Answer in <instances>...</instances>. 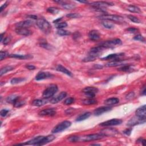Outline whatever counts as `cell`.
Wrapping results in <instances>:
<instances>
[{
    "instance_id": "cell-1",
    "label": "cell",
    "mask_w": 146,
    "mask_h": 146,
    "mask_svg": "<svg viewBox=\"0 0 146 146\" xmlns=\"http://www.w3.org/2000/svg\"><path fill=\"white\" fill-rule=\"evenodd\" d=\"M37 25L39 29L45 34H49L51 31V26L50 23L44 18H40L37 20Z\"/></svg>"
},
{
    "instance_id": "cell-2",
    "label": "cell",
    "mask_w": 146,
    "mask_h": 146,
    "mask_svg": "<svg viewBox=\"0 0 146 146\" xmlns=\"http://www.w3.org/2000/svg\"><path fill=\"white\" fill-rule=\"evenodd\" d=\"M58 90V86L56 84H51L44 90L43 94H42V97L44 99H48V98L54 96L57 93Z\"/></svg>"
},
{
    "instance_id": "cell-3",
    "label": "cell",
    "mask_w": 146,
    "mask_h": 146,
    "mask_svg": "<svg viewBox=\"0 0 146 146\" xmlns=\"http://www.w3.org/2000/svg\"><path fill=\"white\" fill-rule=\"evenodd\" d=\"M98 18H99L100 19L103 20L110 21L116 23H123V22H124V20L123 17L120 16V15H117L104 14L98 17Z\"/></svg>"
},
{
    "instance_id": "cell-4",
    "label": "cell",
    "mask_w": 146,
    "mask_h": 146,
    "mask_svg": "<svg viewBox=\"0 0 146 146\" xmlns=\"http://www.w3.org/2000/svg\"><path fill=\"white\" fill-rule=\"evenodd\" d=\"M105 136H103L102 134H90L85 135L83 136H79V142H91L94 140H98L102 139Z\"/></svg>"
},
{
    "instance_id": "cell-5",
    "label": "cell",
    "mask_w": 146,
    "mask_h": 146,
    "mask_svg": "<svg viewBox=\"0 0 146 146\" xmlns=\"http://www.w3.org/2000/svg\"><path fill=\"white\" fill-rule=\"evenodd\" d=\"M122 44V42L120 39H115L113 40L110 41H106L103 42H101L99 45L100 46L103 47L104 49H108V48H114L116 46H119Z\"/></svg>"
},
{
    "instance_id": "cell-6",
    "label": "cell",
    "mask_w": 146,
    "mask_h": 146,
    "mask_svg": "<svg viewBox=\"0 0 146 146\" xmlns=\"http://www.w3.org/2000/svg\"><path fill=\"white\" fill-rule=\"evenodd\" d=\"M71 125V123L70 121H63L55 126L54 128L52 130L51 132L53 134L59 133V132L64 131V130H65L66 129L68 128Z\"/></svg>"
},
{
    "instance_id": "cell-7",
    "label": "cell",
    "mask_w": 146,
    "mask_h": 146,
    "mask_svg": "<svg viewBox=\"0 0 146 146\" xmlns=\"http://www.w3.org/2000/svg\"><path fill=\"white\" fill-rule=\"evenodd\" d=\"M82 91L88 98H94L95 94L98 92V89L94 87H87Z\"/></svg>"
},
{
    "instance_id": "cell-8",
    "label": "cell",
    "mask_w": 146,
    "mask_h": 146,
    "mask_svg": "<svg viewBox=\"0 0 146 146\" xmlns=\"http://www.w3.org/2000/svg\"><path fill=\"white\" fill-rule=\"evenodd\" d=\"M122 123V121L121 119H113L111 120H108L99 124V126L102 127H108V126H118L120 125Z\"/></svg>"
},
{
    "instance_id": "cell-9",
    "label": "cell",
    "mask_w": 146,
    "mask_h": 146,
    "mask_svg": "<svg viewBox=\"0 0 146 146\" xmlns=\"http://www.w3.org/2000/svg\"><path fill=\"white\" fill-rule=\"evenodd\" d=\"M90 5L92 7V8H98V9H105L106 7L107 6H111L113 5V4L110 2H104V1H97L91 2Z\"/></svg>"
},
{
    "instance_id": "cell-10",
    "label": "cell",
    "mask_w": 146,
    "mask_h": 146,
    "mask_svg": "<svg viewBox=\"0 0 146 146\" xmlns=\"http://www.w3.org/2000/svg\"><path fill=\"white\" fill-rule=\"evenodd\" d=\"M145 122V119L139 118L136 116H135V117H133L130 119V120L127 122V125L129 127H132L136 126L137 124L144 123Z\"/></svg>"
},
{
    "instance_id": "cell-11",
    "label": "cell",
    "mask_w": 146,
    "mask_h": 146,
    "mask_svg": "<svg viewBox=\"0 0 146 146\" xmlns=\"http://www.w3.org/2000/svg\"><path fill=\"white\" fill-rule=\"evenodd\" d=\"M118 133V131L115 129L112 128H107L106 129L102 130L100 131V134H102L104 136H115V135Z\"/></svg>"
},
{
    "instance_id": "cell-12",
    "label": "cell",
    "mask_w": 146,
    "mask_h": 146,
    "mask_svg": "<svg viewBox=\"0 0 146 146\" xmlns=\"http://www.w3.org/2000/svg\"><path fill=\"white\" fill-rule=\"evenodd\" d=\"M43 136H37L33 139L29 140L28 142H26L25 143H22V144H18L17 145H39V143L43 139Z\"/></svg>"
},
{
    "instance_id": "cell-13",
    "label": "cell",
    "mask_w": 146,
    "mask_h": 146,
    "mask_svg": "<svg viewBox=\"0 0 146 146\" xmlns=\"http://www.w3.org/2000/svg\"><path fill=\"white\" fill-rule=\"evenodd\" d=\"M53 77V75L52 74L49 72H39L36 76V79L37 81H41L45 79H49Z\"/></svg>"
},
{
    "instance_id": "cell-14",
    "label": "cell",
    "mask_w": 146,
    "mask_h": 146,
    "mask_svg": "<svg viewBox=\"0 0 146 146\" xmlns=\"http://www.w3.org/2000/svg\"><path fill=\"white\" fill-rule=\"evenodd\" d=\"M56 114V111L54 108H47L41 111L39 113V115L42 116H53Z\"/></svg>"
},
{
    "instance_id": "cell-15",
    "label": "cell",
    "mask_w": 146,
    "mask_h": 146,
    "mask_svg": "<svg viewBox=\"0 0 146 146\" xmlns=\"http://www.w3.org/2000/svg\"><path fill=\"white\" fill-rule=\"evenodd\" d=\"M15 31L18 35L22 36H29L31 34V31L29 29L25 28H16Z\"/></svg>"
},
{
    "instance_id": "cell-16",
    "label": "cell",
    "mask_w": 146,
    "mask_h": 146,
    "mask_svg": "<svg viewBox=\"0 0 146 146\" xmlns=\"http://www.w3.org/2000/svg\"><path fill=\"white\" fill-rule=\"evenodd\" d=\"M66 96H67V93H66V92H61L60 94L57 95L56 97L52 98V99L50 100V103H53V104H56V103L61 102L62 99H64Z\"/></svg>"
},
{
    "instance_id": "cell-17",
    "label": "cell",
    "mask_w": 146,
    "mask_h": 146,
    "mask_svg": "<svg viewBox=\"0 0 146 146\" xmlns=\"http://www.w3.org/2000/svg\"><path fill=\"white\" fill-rule=\"evenodd\" d=\"M111 110V107L109 106H103V107H100L95 109L94 111V114L95 116H99L102 115V114L108 112Z\"/></svg>"
},
{
    "instance_id": "cell-18",
    "label": "cell",
    "mask_w": 146,
    "mask_h": 146,
    "mask_svg": "<svg viewBox=\"0 0 146 146\" xmlns=\"http://www.w3.org/2000/svg\"><path fill=\"white\" fill-rule=\"evenodd\" d=\"M55 2H57V3H59L61 6H62L63 8L66 9V10H71L73 9L75 7V5L71 3V2H68L66 1H54Z\"/></svg>"
},
{
    "instance_id": "cell-19",
    "label": "cell",
    "mask_w": 146,
    "mask_h": 146,
    "mask_svg": "<svg viewBox=\"0 0 146 146\" xmlns=\"http://www.w3.org/2000/svg\"><path fill=\"white\" fill-rule=\"evenodd\" d=\"M136 115L138 117L143 119H145L146 117V110H145V105H143L139 108H138L136 110Z\"/></svg>"
},
{
    "instance_id": "cell-20",
    "label": "cell",
    "mask_w": 146,
    "mask_h": 146,
    "mask_svg": "<svg viewBox=\"0 0 146 146\" xmlns=\"http://www.w3.org/2000/svg\"><path fill=\"white\" fill-rule=\"evenodd\" d=\"M89 37L90 39V40L95 41H98V39H100V36L99 31L95 30H93L90 31L89 32Z\"/></svg>"
},
{
    "instance_id": "cell-21",
    "label": "cell",
    "mask_w": 146,
    "mask_h": 146,
    "mask_svg": "<svg viewBox=\"0 0 146 146\" xmlns=\"http://www.w3.org/2000/svg\"><path fill=\"white\" fill-rule=\"evenodd\" d=\"M55 136H54L53 135H47L46 136H44L43 139H42L41 141L40 142L39 144V145H43L45 144H46L47 143H49L50 142H52L53 140H54L55 139Z\"/></svg>"
},
{
    "instance_id": "cell-22",
    "label": "cell",
    "mask_w": 146,
    "mask_h": 146,
    "mask_svg": "<svg viewBox=\"0 0 146 146\" xmlns=\"http://www.w3.org/2000/svg\"><path fill=\"white\" fill-rule=\"evenodd\" d=\"M31 25H33V22L30 20H26L23 21H21L20 22H18L15 25L16 28H28L30 27Z\"/></svg>"
},
{
    "instance_id": "cell-23",
    "label": "cell",
    "mask_w": 146,
    "mask_h": 146,
    "mask_svg": "<svg viewBox=\"0 0 146 146\" xmlns=\"http://www.w3.org/2000/svg\"><path fill=\"white\" fill-rule=\"evenodd\" d=\"M123 65V61L121 59H118L115 60H113L111 62H108L106 64V67H116V66H121Z\"/></svg>"
},
{
    "instance_id": "cell-24",
    "label": "cell",
    "mask_w": 146,
    "mask_h": 146,
    "mask_svg": "<svg viewBox=\"0 0 146 146\" xmlns=\"http://www.w3.org/2000/svg\"><path fill=\"white\" fill-rule=\"evenodd\" d=\"M124 55L123 53H117V54H112L107 55V57L102 58V60H115L119 59L121 57Z\"/></svg>"
},
{
    "instance_id": "cell-25",
    "label": "cell",
    "mask_w": 146,
    "mask_h": 146,
    "mask_svg": "<svg viewBox=\"0 0 146 146\" xmlns=\"http://www.w3.org/2000/svg\"><path fill=\"white\" fill-rule=\"evenodd\" d=\"M9 57L11 58H17V59H28L33 58V56H31L30 55H21V54H10Z\"/></svg>"
},
{
    "instance_id": "cell-26",
    "label": "cell",
    "mask_w": 146,
    "mask_h": 146,
    "mask_svg": "<svg viewBox=\"0 0 146 146\" xmlns=\"http://www.w3.org/2000/svg\"><path fill=\"white\" fill-rule=\"evenodd\" d=\"M56 70L58 71H60V72H62L63 74H65L66 75H67L70 76H72V73H71V71H69L68 70H67V68L66 67H63V66L61 65H58L57 67H56Z\"/></svg>"
},
{
    "instance_id": "cell-27",
    "label": "cell",
    "mask_w": 146,
    "mask_h": 146,
    "mask_svg": "<svg viewBox=\"0 0 146 146\" xmlns=\"http://www.w3.org/2000/svg\"><path fill=\"white\" fill-rule=\"evenodd\" d=\"M48 102V101L46 100V99H36L33 101L32 105L34 106H37V107H41L42 106H44V105L46 104Z\"/></svg>"
},
{
    "instance_id": "cell-28",
    "label": "cell",
    "mask_w": 146,
    "mask_h": 146,
    "mask_svg": "<svg viewBox=\"0 0 146 146\" xmlns=\"http://www.w3.org/2000/svg\"><path fill=\"white\" fill-rule=\"evenodd\" d=\"M119 102V99L117 98H111L109 99H107L105 101V103L106 105H114L118 104Z\"/></svg>"
},
{
    "instance_id": "cell-29",
    "label": "cell",
    "mask_w": 146,
    "mask_h": 146,
    "mask_svg": "<svg viewBox=\"0 0 146 146\" xmlns=\"http://www.w3.org/2000/svg\"><path fill=\"white\" fill-rule=\"evenodd\" d=\"M91 113H90V112H87V113H84L83 114H82V115H79L78 117L76 118V122H81V121H84V120H86V119H87V118H89L90 115H91Z\"/></svg>"
},
{
    "instance_id": "cell-30",
    "label": "cell",
    "mask_w": 146,
    "mask_h": 146,
    "mask_svg": "<svg viewBox=\"0 0 146 146\" xmlns=\"http://www.w3.org/2000/svg\"><path fill=\"white\" fill-rule=\"evenodd\" d=\"M14 67H13L12 66H5L4 67H2L1 69V72H0V75L2 76L4 75V74L7 73V72H9V71H12L13 70H14Z\"/></svg>"
},
{
    "instance_id": "cell-31",
    "label": "cell",
    "mask_w": 146,
    "mask_h": 146,
    "mask_svg": "<svg viewBox=\"0 0 146 146\" xmlns=\"http://www.w3.org/2000/svg\"><path fill=\"white\" fill-rule=\"evenodd\" d=\"M102 25L104 26V27L106 29H112L114 28V25L113 23L110 22L109 21L107 20H103L102 21Z\"/></svg>"
},
{
    "instance_id": "cell-32",
    "label": "cell",
    "mask_w": 146,
    "mask_h": 146,
    "mask_svg": "<svg viewBox=\"0 0 146 146\" xmlns=\"http://www.w3.org/2000/svg\"><path fill=\"white\" fill-rule=\"evenodd\" d=\"M127 9L129 12L131 13H141V10H140V8H139V7L136 6H134V5H129V6L127 7Z\"/></svg>"
},
{
    "instance_id": "cell-33",
    "label": "cell",
    "mask_w": 146,
    "mask_h": 146,
    "mask_svg": "<svg viewBox=\"0 0 146 146\" xmlns=\"http://www.w3.org/2000/svg\"><path fill=\"white\" fill-rule=\"evenodd\" d=\"M82 103L84 105H92L97 104V101L96 100L94 99L93 98H88L87 99H84L82 102Z\"/></svg>"
},
{
    "instance_id": "cell-34",
    "label": "cell",
    "mask_w": 146,
    "mask_h": 146,
    "mask_svg": "<svg viewBox=\"0 0 146 146\" xmlns=\"http://www.w3.org/2000/svg\"><path fill=\"white\" fill-rule=\"evenodd\" d=\"M20 97L15 95H10L6 99V102L7 103H12V104H14V103L16 101V100L19 98Z\"/></svg>"
},
{
    "instance_id": "cell-35",
    "label": "cell",
    "mask_w": 146,
    "mask_h": 146,
    "mask_svg": "<svg viewBox=\"0 0 146 146\" xmlns=\"http://www.w3.org/2000/svg\"><path fill=\"white\" fill-rule=\"evenodd\" d=\"M25 104V100H21V99H20V98H18V99L16 100V101H15V102L14 103V104H13V106H14V107H15L18 108V107H22V106H23Z\"/></svg>"
},
{
    "instance_id": "cell-36",
    "label": "cell",
    "mask_w": 146,
    "mask_h": 146,
    "mask_svg": "<svg viewBox=\"0 0 146 146\" xmlns=\"http://www.w3.org/2000/svg\"><path fill=\"white\" fill-rule=\"evenodd\" d=\"M39 45L40 46L43 47L44 49H46L47 50H51V49H53V47L50 45L49 44H48V43L46 42V41H42L40 42V44H39Z\"/></svg>"
},
{
    "instance_id": "cell-37",
    "label": "cell",
    "mask_w": 146,
    "mask_h": 146,
    "mask_svg": "<svg viewBox=\"0 0 146 146\" xmlns=\"http://www.w3.org/2000/svg\"><path fill=\"white\" fill-rule=\"evenodd\" d=\"M57 34L61 36H70L71 34V32L68 30H64V29H59L57 31Z\"/></svg>"
},
{
    "instance_id": "cell-38",
    "label": "cell",
    "mask_w": 146,
    "mask_h": 146,
    "mask_svg": "<svg viewBox=\"0 0 146 146\" xmlns=\"http://www.w3.org/2000/svg\"><path fill=\"white\" fill-rule=\"evenodd\" d=\"M47 11L53 14H57L59 12V9L56 7H50L47 8Z\"/></svg>"
},
{
    "instance_id": "cell-39",
    "label": "cell",
    "mask_w": 146,
    "mask_h": 146,
    "mask_svg": "<svg viewBox=\"0 0 146 146\" xmlns=\"http://www.w3.org/2000/svg\"><path fill=\"white\" fill-rule=\"evenodd\" d=\"M25 78H14L12 79L10 82H11L12 84H16L18 83H20L21 82L25 81Z\"/></svg>"
},
{
    "instance_id": "cell-40",
    "label": "cell",
    "mask_w": 146,
    "mask_h": 146,
    "mask_svg": "<svg viewBox=\"0 0 146 146\" xmlns=\"http://www.w3.org/2000/svg\"><path fill=\"white\" fill-rule=\"evenodd\" d=\"M127 17L130 21H132V22H133L134 23H140V21L139 18H137L136 17L134 16V15H128Z\"/></svg>"
},
{
    "instance_id": "cell-41",
    "label": "cell",
    "mask_w": 146,
    "mask_h": 146,
    "mask_svg": "<svg viewBox=\"0 0 146 146\" xmlns=\"http://www.w3.org/2000/svg\"><path fill=\"white\" fill-rule=\"evenodd\" d=\"M132 66L131 65H124L123 67H120L118 70L121 71H124V72H127V71H129L130 70H131Z\"/></svg>"
},
{
    "instance_id": "cell-42",
    "label": "cell",
    "mask_w": 146,
    "mask_h": 146,
    "mask_svg": "<svg viewBox=\"0 0 146 146\" xmlns=\"http://www.w3.org/2000/svg\"><path fill=\"white\" fill-rule=\"evenodd\" d=\"M74 101H75V99H74V98L70 97L65 100L64 104L66 105H70L73 104V103L74 102Z\"/></svg>"
},
{
    "instance_id": "cell-43",
    "label": "cell",
    "mask_w": 146,
    "mask_h": 146,
    "mask_svg": "<svg viewBox=\"0 0 146 146\" xmlns=\"http://www.w3.org/2000/svg\"><path fill=\"white\" fill-rule=\"evenodd\" d=\"M66 17L70 18H78L81 17V15L78 13H70L66 15Z\"/></svg>"
},
{
    "instance_id": "cell-44",
    "label": "cell",
    "mask_w": 146,
    "mask_h": 146,
    "mask_svg": "<svg viewBox=\"0 0 146 146\" xmlns=\"http://www.w3.org/2000/svg\"><path fill=\"white\" fill-rule=\"evenodd\" d=\"M68 139L69 141H70V142H72V143L79 142V136H70Z\"/></svg>"
},
{
    "instance_id": "cell-45",
    "label": "cell",
    "mask_w": 146,
    "mask_h": 146,
    "mask_svg": "<svg viewBox=\"0 0 146 146\" xmlns=\"http://www.w3.org/2000/svg\"><path fill=\"white\" fill-rule=\"evenodd\" d=\"M67 26V23L66 22H59L57 24L56 28L58 29H62L63 28H66Z\"/></svg>"
},
{
    "instance_id": "cell-46",
    "label": "cell",
    "mask_w": 146,
    "mask_h": 146,
    "mask_svg": "<svg viewBox=\"0 0 146 146\" xmlns=\"http://www.w3.org/2000/svg\"><path fill=\"white\" fill-rule=\"evenodd\" d=\"M9 54L6 51H1L0 53V59L2 61L5 58H6L7 57H9Z\"/></svg>"
},
{
    "instance_id": "cell-47",
    "label": "cell",
    "mask_w": 146,
    "mask_h": 146,
    "mask_svg": "<svg viewBox=\"0 0 146 146\" xmlns=\"http://www.w3.org/2000/svg\"><path fill=\"white\" fill-rule=\"evenodd\" d=\"M134 39L136 41H139L140 42H144L145 41V38H144V37H143L142 35H137L136 36H135L134 37Z\"/></svg>"
},
{
    "instance_id": "cell-48",
    "label": "cell",
    "mask_w": 146,
    "mask_h": 146,
    "mask_svg": "<svg viewBox=\"0 0 146 146\" xmlns=\"http://www.w3.org/2000/svg\"><path fill=\"white\" fill-rule=\"evenodd\" d=\"M9 112V111L7 109H2L1 112H0V115H1V116L2 117H5L7 115V114H8V113Z\"/></svg>"
},
{
    "instance_id": "cell-49",
    "label": "cell",
    "mask_w": 146,
    "mask_h": 146,
    "mask_svg": "<svg viewBox=\"0 0 146 146\" xmlns=\"http://www.w3.org/2000/svg\"><path fill=\"white\" fill-rule=\"evenodd\" d=\"M134 97H135L134 92H131L126 95V99H127V100H130V99H132V98H134Z\"/></svg>"
},
{
    "instance_id": "cell-50",
    "label": "cell",
    "mask_w": 146,
    "mask_h": 146,
    "mask_svg": "<svg viewBox=\"0 0 146 146\" xmlns=\"http://www.w3.org/2000/svg\"><path fill=\"white\" fill-rule=\"evenodd\" d=\"M10 40H11V38L9 37H7L6 38H4V40H3V44L4 45H6L8 44L9 42H10Z\"/></svg>"
},
{
    "instance_id": "cell-51",
    "label": "cell",
    "mask_w": 146,
    "mask_h": 146,
    "mask_svg": "<svg viewBox=\"0 0 146 146\" xmlns=\"http://www.w3.org/2000/svg\"><path fill=\"white\" fill-rule=\"evenodd\" d=\"M127 30L129 31V32L131 33H135L137 32V31H138L137 29L134 28H130L128 29H127Z\"/></svg>"
},
{
    "instance_id": "cell-52",
    "label": "cell",
    "mask_w": 146,
    "mask_h": 146,
    "mask_svg": "<svg viewBox=\"0 0 146 146\" xmlns=\"http://www.w3.org/2000/svg\"><path fill=\"white\" fill-rule=\"evenodd\" d=\"M132 130V128H127L126 130H124V131H123V133L124 134H126V135H128V136H129V135H131Z\"/></svg>"
},
{
    "instance_id": "cell-53",
    "label": "cell",
    "mask_w": 146,
    "mask_h": 146,
    "mask_svg": "<svg viewBox=\"0 0 146 146\" xmlns=\"http://www.w3.org/2000/svg\"><path fill=\"white\" fill-rule=\"evenodd\" d=\"M26 67L27 68L28 70H35V69L36 68V67H35V66H33V65H26Z\"/></svg>"
},
{
    "instance_id": "cell-54",
    "label": "cell",
    "mask_w": 146,
    "mask_h": 146,
    "mask_svg": "<svg viewBox=\"0 0 146 146\" xmlns=\"http://www.w3.org/2000/svg\"><path fill=\"white\" fill-rule=\"evenodd\" d=\"M73 38L74 39H78V38H79V37H81V34L80 33H79V32H76L74 34V36H73Z\"/></svg>"
},
{
    "instance_id": "cell-55",
    "label": "cell",
    "mask_w": 146,
    "mask_h": 146,
    "mask_svg": "<svg viewBox=\"0 0 146 146\" xmlns=\"http://www.w3.org/2000/svg\"><path fill=\"white\" fill-rule=\"evenodd\" d=\"M7 6V3H5L4 4L2 5L1 7V9H0V11H1V12L3 11V10L6 8Z\"/></svg>"
},
{
    "instance_id": "cell-56",
    "label": "cell",
    "mask_w": 146,
    "mask_h": 146,
    "mask_svg": "<svg viewBox=\"0 0 146 146\" xmlns=\"http://www.w3.org/2000/svg\"><path fill=\"white\" fill-rule=\"evenodd\" d=\"M146 93V89H145V86L144 85L143 87V89L141 90V94L143 95H145Z\"/></svg>"
},
{
    "instance_id": "cell-57",
    "label": "cell",
    "mask_w": 146,
    "mask_h": 146,
    "mask_svg": "<svg viewBox=\"0 0 146 146\" xmlns=\"http://www.w3.org/2000/svg\"><path fill=\"white\" fill-rule=\"evenodd\" d=\"M29 18H31V19H34V20H38V18H37V17L35 15H29L28 16Z\"/></svg>"
},
{
    "instance_id": "cell-58",
    "label": "cell",
    "mask_w": 146,
    "mask_h": 146,
    "mask_svg": "<svg viewBox=\"0 0 146 146\" xmlns=\"http://www.w3.org/2000/svg\"><path fill=\"white\" fill-rule=\"evenodd\" d=\"M94 67L96 68H98V69H100V68H103V66H100L99 65H96L94 66Z\"/></svg>"
},
{
    "instance_id": "cell-59",
    "label": "cell",
    "mask_w": 146,
    "mask_h": 146,
    "mask_svg": "<svg viewBox=\"0 0 146 146\" xmlns=\"http://www.w3.org/2000/svg\"><path fill=\"white\" fill-rule=\"evenodd\" d=\"M5 34V33H2L1 34V35H0V37H1V42H2L3 41V37H4V35Z\"/></svg>"
},
{
    "instance_id": "cell-60",
    "label": "cell",
    "mask_w": 146,
    "mask_h": 146,
    "mask_svg": "<svg viewBox=\"0 0 146 146\" xmlns=\"http://www.w3.org/2000/svg\"><path fill=\"white\" fill-rule=\"evenodd\" d=\"M145 139H143L141 143H142V145H145Z\"/></svg>"
},
{
    "instance_id": "cell-61",
    "label": "cell",
    "mask_w": 146,
    "mask_h": 146,
    "mask_svg": "<svg viewBox=\"0 0 146 146\" xmlns=\"http://www.w3.org/2000/svg\"><path fill=\"white\" fill-rule=\"evenodd\" d=\"M79 2H81V3H86V4H87L88 3V2L87 1H78Z\"/></svg>"
},
{
    "instance_id": "cell-62",
    "label": "cell",
    "mask_w": 146,
    "mask_h": 146,
    "mask_svg": "<svg viewBox=\"0 0 146 146\" xmlns=\"http://www.w3.org/2000/svg\"><path fill=\"white\" fill-rule=\"evenodd\" d=\"M92 145H100V144H92Z\"/></svg>"
}]
</instances>
